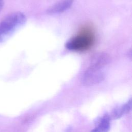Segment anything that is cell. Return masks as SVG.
I'll use <instances>...</instances> for the list:
<instances>
[{
  "label": "cell",
  "mask_w": 132,
  "mask_h": 132,
  "mask_svg": "<svg viewBox=\"0 0 132 132\" xmlns=\"http://www.w3.org/2000/svg\"><path fill=\"white\" fill-rule=\"evenodd\" d=\"M26 21V15L20 11L12 12L6 16L0 22V42L9 39L24 25Z\"/></svg>",
  "instance_id": "6da1fadb"
},
{
  "label": "cell",
  "mask_w": 132,
  "mask_h": 132,
  "mask_svg": "<svg viewBox=\"0 0 132 132\" xmlns=\"http://www.w3.org/2000/svg\"><path fill=\"white\" fill-rule=\"evenodd\" d=\"M94 40L95 37L92 29L86 28L70 39L66 43L65 46L71 51H84L93 45Z\"/></svg>",
  "instance_id": "7a4b0ae2"
},
{
  "label": "cell",
  "mask_w": 132,
  "mask_h": 132,
  "mask_svg": "<svg viewBox=\"0 0 132 132\" xmlns=\"http://www.w3.org/2000/svg\"><path fill=\"white\" fill-rule=\"evenodd\" d=\"M103 68L89 65L84 72L82 78V84L86 86H91L102 82L105 78Z\"/></svg>",
  "instance_id": "3957f363"
},
{
  "label": "cell",
  "mask_w": 132,
  "mask_h": 132,
  "mask_svg": "<svg viewBox=\"0 0 132 132\" xmlns=\"http://www.w3.org/2000/svg\"><path fill=\"white\" fill-rule=\"evenodd\" d=\"M73 1L61 0L49 7L46 11L47 13L49 14H53L63 12L71 7Z\"/></svg>",
  "instance_id": "277c9868"
},
{
  "label": "cell",
  "mask_w": 132,
  "mask_h": 132,
  "mask_svg": "<svg viewBox=\"0 0 132 132\" xmlns=\"http://www.w3.org/2000/svg\"><path fill=\"white\" fill-rule=\"evenodd\" d=\"M110 60L109 56L105 53H100L95 54L91 59L90 65H93L104 68Z\"/></svg>",
  "instance_id": "5b68a950"
},
{
  "label": "cell",
  "mask_w": 132,
  "mask_h": 132,
  "mask_svg": "<svg viewBox=\"0 0 132 132\" xmlns=\"http://www.w3.org/2000/svg\"><path fill=\"white\" fill-rule=\"evenodd\" d=\"M110 116L108 115L104 116L90 132H108L110 127Z\"/></svg>",
  "instance_id": "8992f818"
},
{
  "label": "cell",
  "mask_w": 132,
  "mask_h": 132,
  "mask_svg": "<svg viewBox=\"0 0 132 132\" xmlns=\"http://www.w3.org/2000/svg\"><path fill=\"white\" fill-rule=\"evenodd\" d=\"M131 107V100L130 99L126 104L121 107L115 109L111 113V117L113 119H118L123 115L129 112Z\"/></svg>",
  "instance_id": "52a82bcc"
},
{
  "label": "cell",
  "mask_w": 132,
  "mask_h": 132,
  "mask_svg": "<svg viewBox=\"0 0 132 132\" xmlns=\"http://www.w3.org/2000/svg\"><path fill=\"white\" fill-rule=\"evenodd\" d=\"M4 6V1L3 0H0V12L1 11L2 9H3Z\"/></svg>",
  "instance_id": "ba28073f"
}]
</instances>
